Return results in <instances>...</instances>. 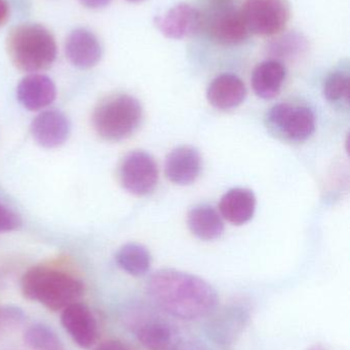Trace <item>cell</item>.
Masks as SVG:
<instances>
[{
  "label": "cell",
  "mask_w": 350,
  "mask_h": 350,
  "mask_svg": "<svg viewBox=\"0 0 350 350\" xmlns=\"http://www.w3.org/2000/svg\"><path fill=\"white\" fill-rule=\"evenodd\" d=\"M148 297L166 314L192 321L215 312L219 302L217 291L205 280L176 269H162L148 280Z\"/></svg>",
  "instance_id": "obj_1"
},
{
  "label": "cell",
  "mask_w": 350,
  "mask_h": 350,
  "mask_svg": "<svg viewBox=\"0 0 350 350\" xmlns=\"http://www.w3.org/2000/svg\"><path fill=\"white\" fill-rule=\"evenodd\" d=\"M6 49L12 64L31 74L49 69L58 53L55 37L39 24L14 27L6 38Z\"/></svg>",
  "instance_id": "obj_2"
},
{
  "label": "cell",
  "mask_w": 350,
  "mask_h": 350,
  "mask_svg": "<svg viewBox=\"0 0 350 350\" xmlns=\"http://www.w3.org/2000/svg\"><path fill=\"white\" fill-rule=\"evenodd\" d=\"M23 295L57 312L77 302L84 292V284L69 273L49 267H37L23 275Z\"/></svg>",
  "instance_id": "obj_3"
},
{
  "label": "cell",
  "mask_w": 350,
  "mask_h": 350,
  "mask_svg": "<svg viewBox=\"0 0 350 350\" xmlns=\"http://www.w3.org/2000/svg\"><path fill=\"white\" fill-rule=\"evenodd\" d=\"M143 110L129 94L109 96L95 109L92 124L105 141L119 142L131 137L142 122Z\"/></svg>",
  "instance_id": "obj_4"
},
{
  "label": "cell",
  "mask_w": 350,
  "mask_h": 350,
  "mask_svg": "<svg viewBox=\"0 0 350 350\" xmlns=\"http://www.w3.org/2000/svg\"><path fill=\"white\" fill-rule=\"evenodd\" d=\"M242 12L249 31L259 36L279 34L291 16L287 0H246Z\"/></svg>",
  "instance_id": "obj_5"
},
{
  "label": "cell",
  "mask_w": 350,
  "mask_h": 350,
  "mask_svg": "<svg viewBox=\"0 0 350 350\" xmlns=\"http://www.w3.org/2000/svg\"><path fill=\"white\" fill-rule=\"evenodd\" d=\"M268 124L277 133L294 142L310 139L316 131V117L308 107L277 104L267 115Z\"/></svg>",
  "instance_id": "obj_6"
},
{
  "label": "cell",
  "mask_w": 350,
  "mask_h": 350,
  "mask_svg": "<svg viewBox=\"0 0 350 350\" xmlns=\"http://www.w3.org/2000/svg\"><path fill=\"white\" fill-rule=\"evenodd\" d=\"M121 185L135 196L152 193L158 181V168L153 158L146 152L127 154L119 168Z\"/></svg>",
  "instance_id": "obj_7"
},
{
  "label": "cell",
  "mask_w": 350,
  "mask_h": 350,
  "mask_svg": "<svg viewBox=\"0 0 350 350\" xmlns=\"http://www.w3.org/2000/svg\"><path fill=\"white\" fill-rule=\"evenodd\" d=\"M217 10L208 21V30L214 40L224 45H236L248 38L249 31L242 10H236L230 0H211Z\"/></svg>",
  "instance_id": "obj_8"
},
{
  "label": "cell",
  "mask_w": 350,
  "mask_h": 350,
  "mask_svg": "<svg viewBox=\"0 0 350 350\" xmlns=\"http://www.w3.org/2000/svg\"><path fill=\"white\" fill-rule=\"evenodd\" d=\"M61 323L72 340L82 349H90L98 338V324L92 310L79 302L64 308Z\"/></svg>",
  "instance_id": "obj_9"
},
{
  "label": "cell",
  "mask_w": 350,
  "mask_h": 350,
  "mask_svg": "<svg viewBox=\"0 0 350 350\" xmlns=\"http://www.w3.org/2000/svg\"><path fill=\"white\" fill-rule=\"evenodd\" d=\"M155 24L168 38L183 39L201 29L203 16L193 6L180 3L168 10L164 16L155 18Z\"/></svg>",
  "instance_id": "obj_10"
},
{
  "label": "cell",
  "mask_w": 350,
  "mask_h": 350,
  "mask_svg": "<svg viewBox=\"0 0 350 350\" xmlns=\"http://www.w3.org/2000/svg\"><path fill=\"white\" fill-rule=\"evenodd\" d=\"M70 129L69 119L58 110L43 111L31 123L33 139L47 149L63 145L69 137Z\"/></svg>",
  "instance_id": "obj_11"
},
{
  "label": "cell",
  "mask_w": 350,
  "mask_h": 350,
  "mask_svg": "<svg viewBox=\"0 0 350 350\" xmlns=\"http://www.w3.org/2000/svg\"><path fill=\"white\" fill-rule=\"evenodd\" d=\"M65 53L70 63L79 69H90L102 59L103 51L98 37L86 28H77L68 35Z\"/></svg>",
  "instance_id": "obj_12"
},
{
  "label": "cell",
  "mask_w": 350,
  "mask_h": 350,
  "mask_svg": "<svg viewBox=\"0 0 350 350\" xmlns=\"http://www.w3.org/2000/svg\"><path fill=\"white\" fill-rule=\"evenodd\" d=\"M201 170V154L195 148L189 146H182L173 150L164 163L166 178L178 185H188L195 183Z\"/></svg>",
  "instance_id": "obj_13"
},
{
  "label": "cell",
  "mask_w": 350,
  "mask_h": 350,
  "mask_svg": "<svg viewBox=\"0 0 350 350\" xmlns=\"http://www.w3.org/2000/svg\"><path fill=\"white\" fill-rule=\"evenodd\" d=\"M57 88L51 78L39 73L29 74L23 78L16 88V98L29 111H39L53 104Z\"/></svg>",
  "instance_id": "obj_14"
},
{
  "label": "cell",
  "mask_w": 350,
  "mask_h": 350,
  "mask_svg": "<svg viewBox=\"0 0 350 350\" xmlns=\"http://www.w3.org/2000/svg\"><path fill=\"white\" fill-rule=\"evenodd\" d=\"M136 336L149 350H178L181 338L177 329L160 318H145L135 327Z\"/></svg>",
  "instance_id": "obj_15"
},
{
  "label": "cell",
  "mask_w": 350,
  "mask_h": 350,
  "mask_svg": "<svg viewBox=\"0 0 350 350\" xmlns=\"http://www.w3.org/2000/svg\"><path fill=\"white\" fill-rule=\"evenodd\" d=\"M248 321L249 312L246 308L242 306H228L210 321L208 335L218 345H230L242 334Z\"/></svg>",
  "instance_id": "obj_16"
},
{
  "label": "cell",
  "mask_w": 350,
  "mask_h": 350,
  "mask_svg": "<svg viewBox=\"0 0 350 350\" xmlns=\"http://www.w3.org/2000/svg\"><path fill=\"white\" fill-rule=\"evenodd\" d=\"M208 100L219 110H230L242 104L247 96V88L240 78L234 74H222L210 84Z\"/></svg>",
  "instance_id": "obj_17"
},
{
  "label": "cell",
  "mask_w": 350,
  "mask_h": 350,
  "mask_svg": "<svg viewBox=\"0 0 350 350\" xmlns=\"http://www.w3.org/2000/svg\"><path fill=\"white\" fill-rule=\"evenodd\" d=\"M219 209L222 216L230 224L242 226L254 216L256 198L250 189H232L222 197Z\"/></svg>",
  "instance_id": "obj_18"
},
{
  "label": "cell",
  "mask_w": 350,
  "mask_h": 350,
  "mask_svg": "<svg viewBox=\"0 0 350 350\" xmlns=\"http://www.w3.org/2000/svg\"><path fill=\"white\" fill-rule=\"evenodd\" d=\"M287 71L281 62L271 59L259 64L252 75L255 94L263 100H271L281 92Z\"/></svg>",
  "instance_id": "obj_19"
},
{
  "label": "cell",
  "mask_w": 350,
  "mask_h": 350,
  "mask_svg": "<svg viewBox=\"0 0 350 350\" xmlns=\"http://www.w3.org/2000/svg\"><path fill=\"white\" fill-rule=\"evenodd\" d=\"M189 230L203 241H213L224 232L221 216L209 205L197 206L189 211L187 218Z\"/></svg>",
  "instance_id": "obj_20"
},
{
  "label": "cell",
  "mask_w": 350,
  "mask_h": 350,
  "mask_svg": "<svg viewBox=\"0 0 350 350\" xmlns=\"http://www.w3.org/2000/svg\"><path fill=\"white\" fill-rule=\"evenodd\" d=\"M116 262L129 275L142 277L151 267V255L142 245L129 243L121 247L116 253Z\"/></svg>",
  "instance_id": "obj_21"
},
{
  "label": "cell",
  "mask_w": 350,
  "mask_h": 350,
  "mask_svg": "<svg viewBox=\"0 0 350 350\" xmlns=\"http://www.w3.org/2000/svg\"><path fill=\"white\" fill-rule=\"evenodd\" d=\"M24 341L34 350H64L63 343L58 335L49 327L36 324L27 329Z\"/></svg>",
  "instance_id": "obj_22"
},
{
  "label": "cell",
  "mask_w": 350,
  "mask_h": 350,
  "mask_svg": "<svg viewBox=\"0 0 350 350\" xmlns=\"http://www.w3.org/2000/svg\"><path fill=\"white\" fill-rule=\"evenodd\" d=\"M350 78L347 72L337 71L327 77L324 84V96L329 102L349 100Z\"/></svg>",
  "instance_id": "obj_23"
},
{
  "label": "cell",
  "mask_w": 350,
  "mask_h": 350,
  "mask_svg": "<svg viewBox=\"0 0 350 350\" xmlns=\"http://www.w3.org/2000/svg\"><path fill=\"white\" fill-rule=\"evenodd\" d=\"M20 224L21 219L18 214L0 203V232L16 230Z\"/></svg>",
  "instance_id": "obj_24"
},
{
  "label": "cell",
  "mask_w": 350,
  "mask_h": 350,
  "mask_svg": "<svg viewBox=\"0 0 350 350\" xmlns=\"http://www.w3.org/2000/svg\"><path fill=\"white\" fill-rule=\"evenodd\" d=\"M22 310L14 306H2L0 308V328L10 325H16L23 320Z\"/></svg>",
  "instance_id": "obj_25"
},
{
  "label": "cell",
  "mask_w": 350,
  "mask_h": 350,
  "mask_svg": "<svg viewBox=\"0 0 350 350\" xmlns=\"http://www.w3.org/2000/svg\"><path fill=\"white\" fill-rule=\"evenodd\" d=\"M95 350H129V349L121 341L108 340L99 345Z\"/></svg>",
  "instance_id": "obj_26"
},
{
  "label": "cell",
  "mask_w": 350,
  "mask_h": 350,
  "mask_svg": "<svg viewBox=\"0 0 350 350\" xmlns=\"http://www.w3.org/2000/svg\"><path fill=\"white\" fill-rule=\"evenodd\" d=\"M82 5L90 10H100V8H106L111 3L112 0H78Z\"/></svg>",
  "instance_id": "obj_27"
},
{
  "label": "cell",
  "mask_w": 350,
  "mask_h": 350,
  "mask_svg": "<svg viewBox=\"0 0 350 350\" xmlns=\"http://www.w3.org/2000/svg\"><path fill=\"white\" fill-rule=\"evenodd\" d=\"M10 18V5L6 0H0V27L3 26Z\"/></svg>",
  "instance_id": "obj_28"
},
{
  "label": "cell",
  "mask_w": 350,
  "mask_h": 350,
  "mask_svg": "<svg viewBox=\"0 0 350 350\" xmlns=\"http://www.w3.org/2000/svg\"><path fill=\"white\" fill-rule=\"evenodd\" d=\"M310 350H326V349H323L322 347H318V345H316V347H312V349H310Z\"/></svg>",
  "instance_id": "obj_29"
},
{
  "label": "cell",
  "mask_w": 350,
  "mask_h": 350,
  "mask_svg": "<svg viewBox=\"0 0 350 350\" xmlns=\"http://www.w3.org/2000/svg\"><path fill=\"white\" fill-rule=\"evenodd\" d=\"M127 1H129V2H141V1H144V0H127Z\"/></svg>",
  "instance_id": "obj_30"
}]
</instances>
